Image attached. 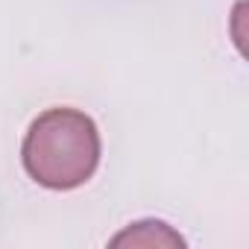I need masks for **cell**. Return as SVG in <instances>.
Returning <instances> with one entry per match:
<instances>
[{"instance_id":"1","label":"cell","mask_w":249,"mask_h":249,"mask_svg":"<svg viewBox=\"0 0 249 249\" xmlns=\"http://www.w3.org/2000/svg\"><path fill=\"white\" fill-rule=\"evenodd\" d=\"M100 129L79 108H47L27 129L21 161L33 182L50 191L85 185L100 164Z\"/></svg>"},{"instance_id":"2","label":"cell","mask_w":249,"mask_h":249,"mask_svg":"<svg viewBox=\"0 0 249 249\" xmlns=\"http://www.w3.org/2000/svg\"><path fill=\"white\" fill-rule=\"evenodd\" d=\"M108 246H144V249H182L185 246V237L173 229V226H167V223H161V220H141V223H132V226H126L123 231H117L111 240H108Z\"/></svg>"}]
</instances>
